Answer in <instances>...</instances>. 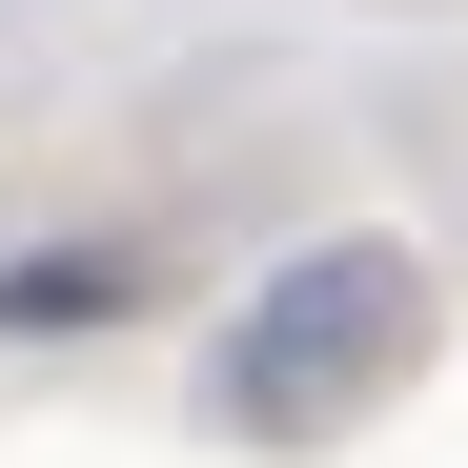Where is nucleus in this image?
Masks as SVG:
<instances>
[{"instance_id":"f257e3e1","label":"nucleus","mask_w":468,"mask_h":468,"mask_svg":"<svg viewBox=\"0 0 468 468\" xmlns=\"http://www.w3.org/2000/svg\"><path fill=\"white\" fill-rule=\"evenodd\" d=\"M408 346H428L408 245H285V265L245 285V326H224V428L305 448V428H346V408H367Z\"/></svg>"},{"instance_id":"f03ea898","label":"nucleus","mask_w":468,"mask_h":468,"mask_svg":"<svg viewBox=\"0 0 468 468\" xmlns=\"http://www.w3.org/2000/svg\"><path fill=\"white\" fill-rule=\"evenodd\" d=\"M122 285H143L122 245H82V265H0V326H102Z\"/></svg>"}]
</instances>
